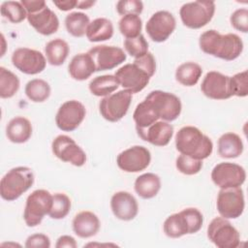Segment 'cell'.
<instances>
[{
  "mask_svg": "<svg viewBox=\"0 0 248 248\" xmlns=\"http://www.w3.org/2000/svg\"><path fill=\"white\" fill-rule=\"evenodd\" d=\"M114 76L118 79L119 84L132 94L144 89L151 78L135 62L125 64L115 72Z\"/></svg>",
  "mask_w": 248,
  "mask_h": 248,
  "instance_id": "obj_14",
  "label": "cell"
},
{
  "mask_svg": "<svg viewBox=\"0 0 248 248\" xmlns=\"http://www.w3.org/2000/svg\"><path fill=\"white\" fill-rule=\"evenodd\" d=\"M53 4L63 12H67L77 8L78 1L77 0H65V1H53Z\"/></svg>",
  "mask_w": 248,
  "mask_h": 248,
  "instance_id": "obj_49",
  "label": "cell"
},
{
  "mask_svg": "<svg viewBox=\"0 0 248 248\" xmlns=\"http://www.w3.org/2000/svg\"><path fill=\"white\" fill-rule=\"evenodd\" d=\"M201 90L204 96L213 100H226L232 95L231 77L219 72H208L203 78Z\"/></svg>",
  "mask_w": 248,
  "mask_h": 248,
  "instance_id": "obj_18",
  "label": "cell"
},
{
  "mask_svg": "<svg viewBox=\"0 0 248 248\" xmlns=\"http://www.w3.org/2000/svg\"><path fill=\"white\" fill-rule=\"evenodd\" d=\"M55 247L56 248H63V247L76 248L77 242H76V239L71 235H62L57 239Z\"/></svg>",
  "mask_w": 248,
  "mask_h": 248,
  "instance_id": "obj_48",
  "label": "cell"
},
{
  "mask_svg": "<svg viewBox=\"0 0 248 248\" xmlns=\"http://www.w3.org/2000/svg\"><path fill=\"white\" fill-rule=\"evenodd\" d=\"M113 35L112 22L106 17H98L91 21L86 30L88 41L97 43L109 40Z\"/></svg>",
  "mask_w": 248,
  "mask_h": 248,
  "instance_id": "obj_27",
  "label": "cell"
},
{
  "mask_svg": "<svg viewBox=\"0 0 248 248\" xmlns=\"http://www.w3.org/2000/svg\"><path fill=\"white\" fill-rule=\"evenodd\" d=\"M68 71L74 79L85 80L96 72V68L88 53H78L72 58Z\"/></svg>",
  "mask_w": 248,
  "mask_h": 248,
  "instance_id": "obj_23",
  "label": "cell"
},
{
  "mask_svg": "<svg viewBox=\"0 0 248 248\" xmlns=\"http://www.w3.org/2000/svg\"><path fill=\"white\" fill-rule=\"evenodd\" d=\"M94 4H95V1H92V0H85V1H78V0L77 8L80 9V10H86V9L91 8Z\"/></svg>",
  "mask_w": 248,
  "mask_h": 248,
  "instance_id": "obj_50",
  "label": "cell"
},
{
  "mask_svg": "<svg viewBox=\"0 0 248 248\" xmlns=\"http://www.w3.org/2000/svg\"><path fill=\"white\" fill-rule=\"evenodd\" d=\"M124 47L128 54L135 58H139L148 52V43L142 34L136 38L126 39L124 41Z\"/></svg>",
  "mask_w": 248,
  "mask_h": 248,
  "instance_id": "obj_40",
  "label": "cell"
},
{
  "mask_svg": "<svg viewBox=\"0 0 248 248\" xmlns=\"http://www.w3.org/2000/svg\"><path fill=\"white\" fill-rule=\"evenodd\" d=\"M213 183L221 189L240 187L246 179L243 167L230 162L217 164L211 171Z\"/></svg>",
  "mask_w": 248,
  "mask_h": 248,
  "instance_id": "obj_10",
  "label": "cell"
},
{
  "mask_svg": "<svg viewBox=\"0 0 248 248\" xmlns=\"http://www.w3.org/2000/svg\"><path fill=\"white\" fill-rule=\"evenodd\" d=\"M69 51V45L60 38L49 41L45 47L46 60L52 66L62 65L67 59Z\"/></svg>",
  "mask_w": 248,
  "mask_h": 248,
  "instance_id": "obj_28",
  "label": "cell"
},
{
  "mask_svg": "<svg viewBox=\"0 0 248 248\" xmlns=\"http://www.w3.org/2000/svg\"><path fill=\"white\" fill-rule=\"evenodd\" d=\"M95 65L96 72L111 70L126 60V53L120 47L113 46H96L87 52Z\"/></svg>",
  "mask_w": 248,
  "mask_h": 248,
  "instance_id": "obj_17",
  "label": "cell"
},
{
  "mask_svg": "<svg viewBox=\"0 0 248 248\" xmlns=\"http://www.w3.org/2000/svg\"><path fill=\"white\" fill-rule=\"evenodd\" d=\"M132 101V93L126 89L119 90L104 97L99 104L103 118L109 122H117L128 112Z\"/></svg>",
  "mask_w": 248,
  "mask_h": 248,
  "instance_id": "obj_8",
  "label": "cell"
},
{
  "mask_svg": "<svg viewBox=\"0 0 248 248\" xmlns=\"http://www.w3.org/2000/svg\"><path fill=\"white\" fill-rule=\"evenodd\" d=\"M19 78L10 70L0 67V97L12 98L19 89Z\"/></svg>",
  "mask_w": 248,
  "mask_h": 248,
  "instance_id": "obj_35",
  "label": "cell"
},
{
  "mask_svg": "<svg viewBox=\"0 0 248 248\" xmlns=\"http://www.w3.org/2000/svg\"><path fill=\"white\" fill-rule=\"evenodd\" d=\"M27 20L38 33L45 36L54 34L59 28V19L56 14L47 6L35 13L27 14Z\"/></svg>",
  "mask_w": 248,
  "mask_h": 248,
  "instance_id": "obj_20",
  "label": "cell"
},
{
  "mask_svg": "<svg viewBox=\"0 0 248 248\" xmlns=\"http://www.w3.org/2000/svg\"><path fill=\"white\" fill-rule=\"evenodd\" d=\"M230 21L232 26L234 29L242 33H247L248 32V10L245 8L235 10L232 14L230 17Z\"/></svg>",
  "mask_w": 248,
  "mask_h": 248,
  "instance_id": "obj_44",
  "label": "cell"
},
{
  "mask_svg": "<svg viewBox=\"0 0 248 248\" xmlns=\"http://www.w3.org/2000/svg\"><path fill=\"white\" fill-rule=\"evenodd\" d=\"M181 211L187 220L189 226V233L192 234L198 232L202 229L203 223V217L201 211L194 207H188Z\"/></svg>",
  "mask_w": 248,
  "mask_h": 248,
  "instance_id": "obj_42",
  "label": "cell"
},
{
  "mask_svg": "<svg viewBox=\"0 0 248 248\" xmlns=\"http://www.w3.org/2000/svg\"><path fill=\"white\" fill-rule=\"evenodd\" d=\"M118 27L120 33L126 37V39L136 38L141 34L140 31L142 27V21L138 15H127L120 18Z\"/></svg>",
  "mask_w": 248,
  "mask_h": 248,
  "instance_id": "obj_36",
  "label": "cell"
},
{
  "mask_svg": "<svg viewBox=\"0 0 248 248\" xmlns=\"http://www.w3.org/2000/svg\"><path fill=\"white\" fill-rule=\"evenodd\" d=\"M71 205V200L66 194L56 193L52 195V206L48 215L52 219H63L69 214Z\"/></svg>",
  "mask_w": 248,
  "mask_h": 248,
  "instance_id": "obj_38",
  "label": "cell"
},
{
  "mask_svg": "<svg viewBox=\"0 0 248 248\" xmlns=\"http://www.w3.org/2000/svg\"><path fill=\"white\" fill-rule=\"evenodd\" d=\"M25 247L32 248V247H42V248H49L50 247V240L49 237L44 233H35L27 237L25 241Z\"/></svg>",
  "mask_w": 248,
  "mask_h": 248,
  "instance_id": "obj_46",
  "label": "cell"
},
{
  "mask_svg": "<svg viewBox=\"0 0 248 248\" xmlns=\"http://www.w3.org/2000/svg\"><path fill=\"white\" fill-rule=\"evenodd\" d=\"M133 119L136 123V130L145 129L158 121L159 117L151 105L144 99L140 103L133 113Z\"/></svg>",
  "mask_w": 248,
  "mask_h": 248,
  "instance_id": "obj_32",
  "label": "cell"
},
{
  "mask_svg": "<svg viewBox=\"0 0 248 248\" xmlns=\"http://www.w3.org/2000/svg\"><path fill=\"white\" fill-rule=\"evenodd\" d=\"M134 62L136 64H138L139 66H140L150 77H152L155 74L156 61H155V58H154V56L151 52L148 51L144 55H142L139 58H135Z\"/></svg>",
  "mask_w": 248,
  "mask_h": 248,
  "instance_id": "obj_45",
  "label": "cell"
},
{
  "mask_svg": "<svg viewBox=\"0 0 248 248\" xmlns=\"http://www.w3.org/2000/svg\"><path fill=\"white\" fill-rule=\"evenodd\" d=\"M163 229L166 235L170 238H178L185 234H190L189 226L182 211L170 215L165 220Z\"/></svg>",
  "mask_w": 248,
  "mask_h": 248,
  "instance_id": "obj_30",
  "label": "cell"
},
{
  "mask_svg": "<svg viewBox=\"0 0 248 248\" xmlns=\"http://www.w3.org/2000/svg\"><path fill=\"white\" fill-rule=\"evenodd\" d=\"M207 236L219 248H236L240 244L238 231L224 217H216L210 222Z\"/></svg>",
  "mask_w": 248,
  "mask_h": 248,
  "instance_id": "obj_7",
  "label": "cell"
},
{
  "mask_svg": "<svg viewBox=\"0 0 248 248\" xmlns=\"http://www.w3.org/2000/svg\"><path fill=\"white\" fill-rule=\"evenodd\" d=\"M217 210L226 219H236L244 211L245 201L240 187L221 189L217 197Z\"/></svg>",
  "mask_w": 248,
  "mask_h": 248,
  "instance_id": "obj_9",
  "label": "cell"
},
{
  "mask_svg": "<svg viewBox=\"0 0 248 248\" xmlns=\"http://www.w3.org/2000/svg\"><path fill=\"white\" fill-rule=\"evenodd\" d=\"M32 135V125L23 116H16L10 120L6 127V136L14 143H24Z\"/></svg>",
  "mask_w": 248,
  "mask_h": 248,
  "instance_id": "obj_24",
  "label": "cell"
},
{
  "mask_svg": "<svg viewBox=\"0 0 248 248\" xmlns=\"http://www.w3.org/2000/svg\"><path fill=\"white\" fill-rule=\"evenodd\" d=\"M145 100L151 105L159 119L163 121H173L181 113V101L172 93L154 90L145 97Z\"/></svg>",
  "mask_w": 248,
  "mask_h": 248,
  "instance_id": "obj_6",
  "label": "cell"
},
{
  "mask_svg": "<svg viewBox=\"0 0 248 248\" xmlns=\"http://www.w3.org/2000/svg\"><path fill=\"white\" fill-rule=\"evenodd\" d=\"M34 183V174L27 167L11 169L1 179L0 195L5 201L12 202L18 199Z\"/></svg>",
  "mask_w": 248,
  "mask_h": 248,
  "instance_id": "obj_3",
  "label": "cell"
},
{
  "mask_svg": "<svg viewBox=\"0 0 248 248\" xmlns=\"http://www.w3.org/2000/svg\"><path fill=\"white\" fill-rule=\"evenodd\" d=\"M202 70L201 66L194 62H186L177 67L175 71V79L184 86H194L202 77Z\"/></svg>",
  "mask_w": 248,
  "mask_h": 248,
  "instance_id": "obj_31",
  "label": "cell"
},
{
  "mask_svg": "<svg viewBox=\"0 0 248 248\" xmlns=\"http://www.w3.org/2000/svg\"><path fill=\"white\" fill-rule=\"evenodd\" d=\"M134 188L140 198L144 200L152 199L161 189V179L155 173H143L137 177Z\"/></svg>",
  "mask_w": 248,
  "mask_h": 248,
  "instance_id": "obj_26",
  "label": "cell"
},
{
  "mask_svg": "<svg viewBox=\"0 0 248 248\" xmlns=\"http://www.w3.org/2000/svg\"><path fill=\"white\" fill-rule=\"evenodd\" d=\"M24 92L30 101L34 103H42L49 97L50 86L44 79L34 78L26 83Z\"/></svg>",
  "mask_w": 248,
  "mask_h": 248,
  "instance_id": "obj_34",
  "label": "cell"
},
{
  "mask_svg": "<svg viewBox=\"0 0 248 248\" xmlns=\"http://www.w3.org/2000/svg\"><path fill=\"white\" fill-rule=\"evenodd\" d=\"M86 114L85 107L77 100H70L63 103L55 116L56 126L64 132L76 130L83 121Z\"/></svg>",
  "mask_w": 248,
  "mask_h": 248,
  "instance_id": "obj_13",
  "label": "cell"
},
{
  "mask_svg": "<svg viewBox=\"0 0 248 248\" xmlns=\"http://www.w3.org/2000/svg\"><path fill=\"white\" fill-rule=\"evenodd\" d=\"M175 147L181 154L202 161L208 158L213 151L212 140L194 126L182 127L176 133Z\"/></svg>",
  "mask_w": 248,
  "mask_h": 248,
  "instance_id": "obj_2",
  "label": "cell"
},
{
  "mask_svg": "<svg viewBox=\"0 0 248 248\" xmlns=\"http://www.w3.org/2000/svg\"><path fill=\"white\" fill-rule=\"evenodd\" d=\"M119 85V81L114 75H103L90 81L89 90L97 97H106L112 94Z\"/></svg>",
  "mask_w": 248,
  "mask_h": 248,
  "instance_id": "obj_29",
  "label": "cell"
},
{
  "mask_svg": "<svg viewBox=\"0 0 248 248\" xmlns=\"http://www.w3.org/2000/svg\"><path fill=\"white\" fill-rule=\"evenodd\" d=\"M117 13L121 16L140 15L143 10V3L139 0H120L116 3Z\"/></svg>",
  "mask_w": 248,
  "mask_h": 248,
  "instance_id": "obj_43",
  "label": "cell"
},
{
  "mask_svg": "<svg viewBox=\"0 0 248 248\" xmlns=\"http://www.w3.org/2000/svg\"><path fill=\"white\" fill-rule=\"evenodd\" d=\"M100 230V220L91 211H80L73 219V231L81 238L94 236Z\"/></svg>",
  "mask_w": 248,
  "mask_h": 248,
  "instance_id": "obj_22",
  "label": "cell"
},
{
  "mask_svg": "<svg viewBox=\"0 0 248 248\" xmlns=\"http://www.w3.org/2000/svg\"><path fill=\"white\" fill-rule=\"evenodd\" d=\"M89 23L90 20L88 16L80 12L71 13L67 15L65 18V26L68 33L77 38L86 35V30Z\"/></svg>",
  "mask_w": 248,
  "mask_h": 248,
  "instance_id": "obj_33",
  "label": "cell"
},
{
  "mask_svg": "<svg viewBox=\"0 0 248 248\" xmlns=\"http://www.w3.org/2000/svg\"><path fill=\"white\" fill-rule=\"evenodd\" d=\"M231 87L233 96L246 97L248 95V73L246 70L231 77Z\"/></svg>",
  "mask_w": 248,
  "mask_h": 248,
  "instance_id": "obj_41",
  "label": "cell"
},
{
  "mask_svg": "<svg viewBox=\"0 0 248 248\" xmlns=\"http://www.w3.org/2000/svg\"><path fill=\"white\" fill-rule=\"evenodd\" d=\"M110 207L113 215L122 221L133 220L139 212V204L136 198L126 191H119L112 195Z\"/></svg>",
  "mask_w": 248,
  "mask_h": 248,
  "instance_id": "obj_19",
  "label": "cell"
},
{
  "mask_svg": "<svg viewBox=\"0 0 248 248\" xmlns=\"http://www.w3.org/2000/svg\"><path fill=\"white\" fill-rule=\"evenodd\" d=\"M175 166L178 171L181 173L186 175H193L200 172L202 168V161L181 154L176 158Z\"/></svg>",
  "mask_w": 248,
  "mask_h": 248,
  "instance_id": "obj_39",
  "label": "cell"
},
{
  "mask_svg": "<svg viewBox=\"0 0 248 248\" xmlns=\"http://www.w3.org/2000/svg\"><path fill=\"white\" fill-rule=\"evenodd\" d=\"M52 153L61 161L76 167H81L86 162V154L82 148L69 136L59 135L51 143Z\"/></svg>",
  "mask_w": 248,
  "mask_h": 248,
  "instance_id": "obj_11",
  "label": "cell"
},
{
  "mask_svg": "<svg viewBox=\"0 0 248 248\" xmlns=\"http://www.w3.org/2000/svg\"><path fill=\"white\" fill-rule=\"evenodd\" d=\"M243 142L235 133H225L218 140V154L222 158H237L243 152Z\"/></svg>",
  "mask_w": 248,
  "mask_h": 248,
  "instance_id": "obj_25",
  "label": "cell"
},
{
  "mask_svg": "<svg viewBox=\"0 0 248 248\" xmlns=\"http://www.w3.org/2000/svg\"><path fill=\"white\" fill-rule=\"evenodd\" d=\"M52 206V195L44 189L33 191L26 200L23 219L28 227L38 226Z\"/></svg>",
  "mask_w": 248,
  "mask_h": 248,
  "instance_id": "obj_5",
  "label": "cell"
},
{
  "mask_svg": "<svg viewBox=\"0 0 248 248\" xmlns=\"http://www.w3.org/2000/svg\"><path fill=\"white\" fill-rule=\"evenodd\" d=\"M151 161L150 151L141 145L132 146L118 154L116 163L126 172H139L145 170Z\"/></svg>",
  "mask_w": 248,
  "mask_h": 248,
  "instance_id": "obj_16",
  "label": "cell"
},
{
  "mask_svg": "<svg viewBox=\"0 0 248 248\" xmlns=\"http://www.w3.org/2000/svg\"><path fill=\"white\" fill-rule=\"evenodd\" d=\"M12 63L23 74L37 75L45 70L46 60L44 54L39 50L19 47L13 52Z\"/></svg>",
  "mask_w": 248,
  "mask_h": 248,
  "instance_id": "obj_12",
  "label": "cell"
},
{
  "mask_svg": "<svg viewBox=\"0 0 248 248\" xmlns=\"http://www.w3.org/2000/svg\"><path fill=\"white\" fill-rule=\"evenodd\" d=\"M20 2L23 5V7L25 8L27 14L35 13L46 6V4L44 0H21Z\"/></svg>",
  "mask_w": 248,
  "mask_h": 248,
  "instance_id": "obj_47",
  "label": "cell"
},
{
  "mask_svg": "<svg viewBox=\"0 0 248 248\" xmlns=\"http://www.w3.org/2000/svg\"><path fill=\"white\" fill-rule=\"evenodd\" d=\"M215 13L213 1H194L181 6L179 16L182 23L191 29H200L212 19Z\"/></svg>",
  "mask_w": 248,
  "mask_h": 248,
  "instance_id": "obj_4",
  "label": "cell"
},
{
  "mask_svg": "<svg viewBox=\"0 0 248 248\" xmlns=\"http://www.w3.org/2000/svg\"><path fill=\"white\" fill-rule=\"evenodd\" d=\"M1 15L13 23H19L27 18V12L21 2L5 1L1 5Z\"/></svg>",
  "mask_w": 248,
  "mask_h": 248,
  "instance_id": "obj_37",
  "label": "cell"
},
{
  "mask_svg": "<svg viewBox=\"0 0 248 248\" xmlns=\"http://www.w3.org/2000/svg\"><path fill=\"white\" fill-rule=\"evenodd\" d=\"M199 45L204 53L227 61L236 59L243 50V42L239 36L233 33L223 35L214 29L203 32Z\"/></svg>",
  "mask_w": 248,
  "mask_h": 248,
  "instance_id": "obj_1",
  "label": "cell"
},
{
  "mask_svg": "<svg viewBox=\"0 0 248 248\" xmlns=\"http://www.w3.org/2000/svg\"><path fill=\"white\" fill-rule=\"evenodd\" d=\"M175 26L176 21L171 13L158 11L146 22L145 30L153 42L162 43L172 34Z\"/></svg>",
  "mask_w": 248,
  "mask_h": 248,
  "instance_id": "obj_15",
  "label": "cell"
},
{
  "mask_svg": "<svg viewBox=\"0 0 248 248\" xmlns=\"http://www.w3.org/2000/svg\"><path fill=\"white\" fill-rule=\"evenodd\" d=\"M138 135L143 140L156 145L165 146L169 144L173 136V127L167 121H156L145 129L137 130Z\"/></svg>",
  "mask_w": 248,
  "mask_h": 248,
  "instance_id": "obj_21",
  "label": "cell"
}]
</instances>
